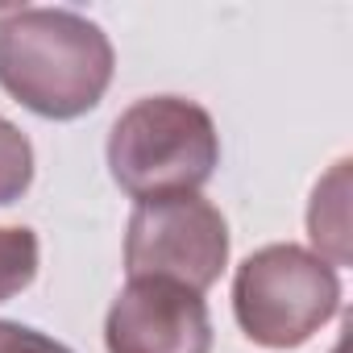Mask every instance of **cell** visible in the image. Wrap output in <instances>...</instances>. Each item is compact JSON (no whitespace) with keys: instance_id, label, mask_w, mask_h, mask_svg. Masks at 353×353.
<instances>
[{"instance_id":"cell-8","label":"cell","mask_w":353,"mask_h":353,"mask_svg":"<svg viewBox=\"0 0 353 353\" xmlns=\"http://www.w3.org/2000/svg\"><path fill=\"white\" fill-rule=\"evenodd\" d=\"M34 188V145L30 137L0 117V208L17 204Z\"/></svg>"},{"instance_id":"cell-7","label":"cell","mask_w":353,"mask_h":353,"mask_svg":"<svg viewBox=\"0 0 353 353\" xmlns=\"http://www.w3.org/2000/svg\"><path fill=\"white\" fill-rule=\"evenodd\" d=\"M42 245L26 225H0V303H9L38 279Z\"/></svg>"},{"instance_id":"cell-3","label":"cell","mask_w":353,"mask_h":353,"mask_svg":"<svg viewBox=\"0 0 353 353\" xmlns=\"http://www.w3.org/2000/svg\"><path fill=\"white\" fill-rule=\"evenodd\" d=\"M341 312V274L303 245L254 250L233 274V316L262 349H299Z\"/></svg>"},{"instance_id":"cell-2","label":"cell","mask_w":353,"mask_h":353,"mask_svg":"<svg viewBox=\"0 0 353 353\" xmlns=\"http://www.w3.org/2000/svg\"><path fill=\"white\" fill-rule=\"evenodd\" d=\"M108 174L129 200L200 192L221 166V133L204 104L188 96L133 100L108 129Z\"/></svg>"},{"instance_id":"cell-6","label":"cell","mask_w":353,"mask_h":353,"mask_svg":"<svg viewBox=\"0 0 353 353\" xmlns=\"http://www.w3.org/2000/svg\"><path fill=\"white\" fill-rule=\"evenodd\" d=\"M307 237L312 254L324 258L332 270L349 266V158L332 162V170L316 183L307 200Z\"/></svg>"},{"instance_id":"cell-5","label":"cell","mask_w":353,"mask_h":353,"mask_svg":"<svg viewBox=\"0 0 353 353\" xmlns=\"http://www.w3.org/2000/svg\"><path fill=\"white\" fill-rule=\"evenodd\" d=\"M108 353H212V316L200 291L170 279H129L104 316Z\"/></svg>"},{"instance_id":"cell-9","label":"cell","mask_w":353,"mask_h":353,"mask_svg":"<svg viewBox=\"0 0 353 353\" xmlns=\"http://www.w3.org/2000/svg\"><path fill=\"white\" fill-rule=\"evenodd\" d=\"M0 353H75V349H67L63 341H54L30 324L0 320Z\"/></svg>"},{"instance_id":"cell-1","label":"cell","mask_w":353,"mask_h":353,"mask_svg":"<svg viewBox=\"0 0 353 353\" xmlns=\"http://www.w3.org/2000/svg\"><path fill=\"white\" fill-rule=\"evenodd\" d=\"M117 71L108 34L75 9L0 13V88L42 121L88 117Z\"/></svg>"},{"instance_id":"cell-4","label":"cell","mask_w":353,"mask_h":353,"mask_svg":"<svg viewBox=\"0 0 353 353\" xmlns=\"http://www.w3.org/2000/svg\"><path fill=\"white\" fill-rule=\"evenodd\" d=\"M229 221L200 192L141 200L125 225V274L208 291L229 266Z\"/></svg>"}]
</instances>
